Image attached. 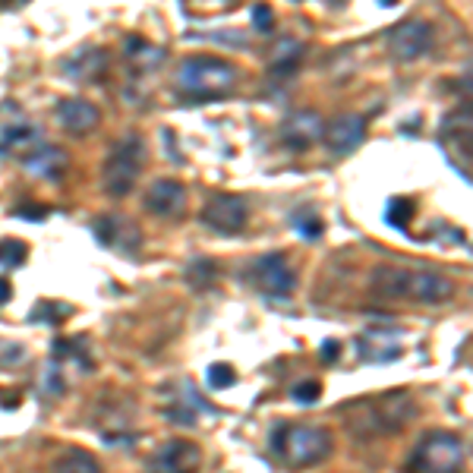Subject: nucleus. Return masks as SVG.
I'll return each mask as SVG.
<instances>
[{
  "mask_svg": "<svg viewBox=\"0 0 473 473\" xmlns=\"http://www.w3.org/2000/svg\"><path fill=\"white\" fill-rule=\"evenodd\" d=\"M66 167H70V155L60 145L38 143L22 155V171L32 174V177H60Z\"/></svg>",
  "mask_w": 473,
  "mask_h": 473,
  "instance_id": "nucleus-18",
  "label": "nucleus"
},
{
  "mask_svg": "<svg viewBox=\"0 0 473 473\" xmlns=\"http://www.w3.org/2000/svg\"><path fill=\"white\" fill-rule=\"evenodd\" d=\"M16 215L26 218V221H32V218H35V221H44V218H48V208H42V205H19V208H16Z\"/></svg>",
  "mask_w": 473,
  "mask_h": 473,
  "instance_id": "nucleus-32",
  "label": "nucleus"
},
{
  "mask_svg": "<svg viewBox=\"0 0 473 473\" xmlns=\"http://www.w3.org/2000/svg\"><path fill=\"white\" fill-rule=\"evenodd\" d=\"M252 26H256L259 32H272L275 29V13L268 4H256L252 7Z\"/></svg>",
  "mask_w": 473,
  "mask_h": 473,
  "instance_id": "nucleus-30",
  "label": "nucleus"
},
{
  "mask_svg": "<svg viewBox=\"0 0 473 473\" xmlns=\"http://www.w3.org/2000/svg\"><path fill=\"white\" fill-rule=\"evenodd\" d=\"M165 416L171 420V423H183V426H196V416L190 407H167Z\"/></svg>",
  "mask_w": 473,
  "mask_h": 473,
  "instance_id": "nucleus-31",
  "label": "nucleus"
},
{
  "mask_svg": "<svg viewBox=\"0 0 473 473\" xmlns=\"http://www.w3.org/2000/svg\"><path fill=\"white\" fill-rule=\"evenodd\" d=\"M26 259H29V246L22 240H13V237L0 240V266L4 268H19Z\"/></svg>",
  "mask_w": 473,
  "mask_h": 473,
  "instance_id": "nucleus-27",
  "label": "nucleus"
},
{
  "mask_svg": "<svg viewBox=\"0 0 473 473\" xmlns=\"http://www.w3.org/2000/svg\"><path fill=\"white\" fill-rule=\"evenodd\" d=\"M240 82V73L234 64L221 58H208V54H196L187 58L177 70L180 92L193 101H218L228 98Z\"/></svg>",
  "mask_w": 473,
  "mask_h": 473,
  "instance_id": "nucleus-3",
  "label": "nucleus"
},
{
  "mask_svg": "<svg viewBox=\"0 0 473 473\" xmlns=\"http://www.w3.org/2000/svg\"><path fill=\"white\" fill-rule=\"evenodd\" d=\"M373 291L388 300L423 303V306H438V303L454 297V281L445 278L432 268H407V266H376L373 268Z\"/></svg>",
  "mask_w": 473,
  "mask_h": 473,
  "instance_id": "nucleus-2",
  "label": "nucleus"
},
{
  "mask_svg": "<svg viewBox=\"0 0 473 473\" xmlns=\"http://www.w3.org/2000/svg\"><path fill=\"white\" fill-rule=\"evenodd\" d=\"M246 284L266 297H291L297 287V272L284 252H266L246 266Z\"/></svg>",
  "mask_w": 473,
  "mask_h": 473,
  "instance_id": "nucleus-8",
  "label": "nucleus"
},
{
  "mask_svg": "<svg viewBox=\"0 0 473 473\" xmlns=\"http://www.w3.org/2000/svg\"><path fill=\"white\" fill-rule=\"evenodd\" d=\"M379 4H394V0H379Z\"/></svg>",
  "mask_w": 473,
  "mask_h": 473,
  "instance_id": "nucleus-37",
  "label": "nucleus"
},
{
  "mask_svg": "<svg viewBox=\"0 0 473 473\" xmlns=\"http://www.w3.org/2000/svg\"><path fill=\"white\" fill-rule=\"evenodd\" d=\"M366 139V117L363 114H341L322 127V143L331 155H351Z\"/></svg>",
  "mask_w": 473,
  "mask_h": 473,
  "instance_id": "nucleus-16",
  "label": "nucleus"
},
{
  "mask_svg": "<svg viewBox=\"0 0 473 473\" xmlns=\"http://www.w3.org/2000/svg\"><path fill=\"white\" fill-rule=\"evenodd\" d=\"M145 167V143L139 133H127L105 158L101 167V190L114 199H123L129 190L136 187L139 174Z\"/></svg>",
  "mask_w": 473,
  "mask_h": 473,
  "instance_id": "nucleus-5",
  "label": "nucleus"
},
{
  "mask_svg": "<svg viewBox=\"0 0 473 473\" xmlns=\"http://www.w3.org/2000/svg\"><path fill=\"white\" fill-rule=\"evenodd\" d=\"M432 35H436L432 22L404 19L394 29H388L385 48L392 54V60H398V64H414V60H420L432 48Z\"/></svg>",
  "mask_w": 473,
  "mask_h": 473,
  "instance_id": "nucleus-9",
  "label": "nucleus"
},
{
  "mask_svg": "<svg viewBox=\"0 0 473 473\" xmlns=\"http://www.w3.org/2000/svg\"><path fill=\"white\" fill-rule=\"evenodd\" d=\"M10 297H13V287H10L7 278H0V306H4V303H7Z\"/></svg>",
  "mask_w": 473,
  "mask_h": 473,
  "instance_id": "nucleus-35",
  "label": "nucleus"
},
{
  "mask_svg": "<svg viewBox=\"0 0 473 473\" xmlns=\"http://www.w3.org/2000/svg\"><path fill=\"white\" fill-rule=\"evenodd\" d=\"M291 398L306 407V404H315L319 398H322V385H319L315 379H303V382H297V385L291 388Z\"/></svg>",
  "mask_w": 473,
  "mask_h": 473,
  "instance_id": "nucleus-29",
  "label": "nucleus"
},
{
  "mask_svg": "<svg viewBox=\"0 0 473 473\" xmlns=\"http://www.w3.org/2000/svg\"><path fill=\"white\" fill-rule=\"evenodd\" d=\"M60 73L66 79H73V82H82V86L101 82L105 73H108V50L98 48V44H82V48H76L60 60Z\"/></svg>",
  "mask_w": 473,
  "mask_h": 473,
  "instance_id": "nucleus-12",
  "label": "nucleus"
},
{
  "mask_svg": "<svg viewBox=\"0 0 473 473\" xmlns=\"http://www.w3.org/2000/svg\"><path fill=\"white\" fill-rule=\"evenodd\" d=\"M54 117H58V123L66 133H76V136H86V133H92L101 123L98 105H92L89 98H79V95L60 98L58 105H54Z\"/></svg>",
  "mask_w": 473,
  "mask_h": 473,
  "instance_id": "nucleus-17",
  "label": "nucleus"
},
{
  "mask_svg": "<svg viewBox=\"0 0 473 473\" xmlns=\"http://www.w3.org/2000/svg\"><path fill=\"white\" fill-rule=\"evenodd\" d=\"M414 199H407V196H392L385 202V224L394 230H404L414 221Z\"/></svg>",
  "mask_w": 473,
  "mask_h": 473,
  "instance_id": "nucleus-23",
  "label": "nucleus"
},
{
  "mask_svg": "<svg viewBox=\"0 0 473 473\" xmlns=\"http://www.w3.org/2000/svg\"><path fill=\"white\" fill-rule=\"evenodd\" d=\"M70 315H73L70 303L42 300V303H35V309L29 313V322H35V325H60V322H66Z\"/></svg>",
  "mask_w": 473,
  "mask_h": 473,
  "instance_id": "nucleus-22",
  "label": "nucleus"
},
{
  "mask_svg": "<svg viewBox=\"0 0 473 473\" xmlns=\"http://www.w3.org/2000/svg\"><path fill=\"white\" fill-rule=\"evenodd\" d=\"M291 224L300 230L303 240H319V237H322V230H325L322 218H319V212H315V208H297L294 215H291Z\"/></svg>",
  "mask_w": 473,
  "mask_h": 473,
  "instance_id": "nucleus-25",
  "label": "nucleus"
},
{
  "mask_svg": "<svg viewBox=\"0 0 473 473\" xmlns=\"http://www.w3.org/2000/svg\"><path fill=\"white\" fill-rule=\"evenodd\" d=\"M202 464L199 445L187 442V438H171L158 448L145 464V473H196Z\"/></svg>",
  "mask_w": 473,
  "mask_h": 473,
  "instance_id": "nucleus-11",
  "label": "nucleus"
},
{
  "mask_svg": "<svg viewBox=\"0 0 473 473\" xmlns=\"http://www.w3.org/2000/svg\"><path fill=\"white\" fill-rule=\"evenodd\" d=\"M92 234L98 237L101 246H108V250L120 252V256H133V252H139V246H143L139 228L123 215L98 218V221L92 224Z\"/></svg>",
  "mask_w": 473,
  "mask_h": 473,
  "instance_id": "nucleus-13",
  "label": "nucleus"
},
{
  "mask_svg": "<svg viewBox=\"0 0 473 473\" xmlns=\"http://www.w3.org/2000/svg\"><path fill=\"white\" fill-rule=\"evenodd\" d=\"M414 416L416 404L410 392H388L345 407V426L357 442H373L379 436L401 432Z\"/></svg>",
  "mask_w": 473,
  "mask_h": 473,
  "instance_id": "nucleus-1",
  "label": "nucleus"
},
{
  "mask_svg": "<svg viewBox=\"0 0 473 473\" xmlns=\"http://www.w3.org/2000/svg\"><path fill=\"white\" fill-rule=\"evenodd\" d=\"M268 442H272V452L287 467H297V470L322 464L331 454V448H335L331 432L313 423H278L272 430V436H268Z\"/></svg>",
  "mask_w": 473,
  "mask_h": 473,
  "instance_id": "nucleus-4",
  "label": "nucleus"
},
{
  "mask_svg": "<svg viewBox=\"0 0 473 473\" xmlns=\"http://www.w3.org/2000/svg\"><path fill=\"white\" fill-rule=\"evenodd\" d=\"M208 4H218V0H208Z\"/></svg>",
  "mask_w": 473,
  "mask_h": 473,
  "instance_id": "nucleus-38",
  "label": "nucleus"
},
{
  "mask_svg": "<svg viewBox=\"0 0 473 473\" xmlns=\"http://www.w3.org/2000/svg\"><path fill=\"white\" fill-rule=\"evenodd\" d=\"M48 392L64 394V379H60V373H54V369H50V376H48Z\"/></svg>",
  "mask_w": 473,
  "mask_h": 473,
  "instance_id": "nucleus-34",
  "label": "nucleus"
},
{
  "mask_svg": "<svg viewBox=\"0 0 473 473\" xmlns=\"http://www.w3.org/2000/svg\"><path fill=\"white\" fill-rule=\"evenodd\" d=\"M205 382L208 388H215V392H221V388H230L237 382V373H234V366L228 363H212L205 369Z\"/></svg>",
  "mask_w": 473,
  "mask_h": 473,
  "instance_id": "nucleus-28",
  "label": "nucleus"
},
{
  "mask_svg": "<svg viewBox=\"0 0 473 473\" xmlns=\"http://www.w3.org/2000/svg\"><path fill=\"white\" fill-rule=\"evenodd\" d=\"M123 50H127L129 64L136 66V70H158V66L165 64V48H155V44H149L145 38L133 35L127 38V44H123Z\"/></svg>",
  "mask_w": 473,
  "mask_h": 473,
  "instance_id": "nucleus-20",
  "label": "nucleus"
},
{
  "mask_svg": "<svg viewBox=\"0 0 473 473\" xmlns=\"http://www.w3.org/2000/svg\"><path fill=\"white\" fill-rule=\"evenodd\" d=\"M42 133H38V127H32V123H13V127H4L0 129V139H4V145L7 149H19V145H38L42 143Z\"/></svg>",
  "mask_w": 473,
  "mask_h": 473,
  "instance_id": "nucleus-24",
  "label": "nucleus"
},
{
  "mask_svg": "<svg viewBox=\"0 0 473 473\" xmlns=\"http://www.w3.org/2000/svg\"><path fill=\"white\" fill-rule=\"evenodd\" d=\"M199 218L208 230H215V234H221V237H234L246 228V221H250V205L234 193H215V196H208Z\"/></svg>",
  "mask_w": 473,
  "mask_h": 473,
  "instance_id": "nucleus-10",
  "label": "nucleus"
},
{
  "mask_svg": "<svg viewBox=\"0 0 473 473\" xmlns=\"http://www.w3.org/2000/svg\"><path fill=\"white\" fill-rule=\"evenodd\" d=\"M143 208L155 218H177L187 208V187L174 177L155 180L143 196Z\"/></svg>",
  "mask_w": 473,
  "mask_h": 473,
  "instance_id": "nucleus-15",
  "label": "nucleus"
},
{
  "mask_svg": "<svg viewBox=\"0 0 473 473\" xmlns=\"http://www.w3.org/2000/svg\"><path fill=\"white\" fill-rule=\"evenodd\" d=\"M467 458V445L454 432H426L410 454L414 473H461Z\"/></svg>",
  "mask_w": 473,
  "mask_h": 473,
  "instance_id": "nucleus-6",
  "label": "nucleus"
},
{
  "mask_svg": "<svg viewBox=\"0 0 473 473\" xmlns=\"http://www.w3.org/2000/svg\"><path fill=\"white\" fill-rule=\"evenodd\" d=\"M303 54H306V48H303V44L297 42V38H281V42H275L272 54H268V66H272V76H278V79L294 76V73L300 70Z\"/></svg>",
  "mask_w": 473,
  "mask_h": 473,
  "instance_id": "nucleus-19",
  "label": "nucleus"
},
{
  "mask_svg": "<svg viewBox=\"0 0 473 473\" xmlns=\"http://www.w3.org/2000/svg\"><path fill=\"white\" fill-rule=\"evenodd\" d=\"M183 275H187V281L196 291H205V287L215 281V262H212V259H193Z\"/></svg>",
  "mask_w": 473,
  "mask_h": 473,
  "instance_id": "nucleus-26",
  "label": "nucleus"
},
{
  "mask_svg": "<svg viewBox=\"0 0 473 473\" xmlns=\"http://www.w3.org/2000/svg\"><path fill=\"white\" fill-rule=\"evenodd\" d=\"M438 145H442L448 165L464 177V183H470V161H473V117L470 108L452 111L438 127Z\"/></svg>",
  "mask_w": 473,
  "mask_h": 473,
  "instance_id": "nucleus-7",
  "label": "nucleus"
},
{
  "mask_svg": "<svg viewBox=\"0 0 473 473\" xmlns=\"http://www.w3.org/2000/svg\"><path fill=\"white\" fill-rule=\"evenodd\" d=\"M54 473H101V464L95 454L82 452V448H70L54 461Z\"/></svg>",
  "mask_w": 473,
  "mask_h": 473,
  "instance_id": "nucleus-21",
  "label": "nucleus"
},
{
  "mask_svg": "<svg viewBox=\"0 0 473 473\" xmlns=\"http://www.w3.org/2000/svg\"><path fill=\"white\" fill-rule=\"evenodd\" d=\"M29 0H0V7L4 10H19V7H26Z\"/></svg>",
  "mask_w": 473,
  "mask_h": 473,
  "instance_id": "nucleus-36",
  "label": "nucleus"
},
{
  "mask_svg": "<svg viewBox=\"0 0 473 473\" xmlns=\"http://www.w3.org/2000/svg\"><path fill=\"white\" fill-rule=\"evenodd\" d=\"M337 353H341V345H337V341H331V337H329V341H325V345H322V360H325V363H335Z\"/></svg>",
  "mask_w": 473,
  "mask_h": 473,
  "instance_id": "nucleus-33",
  "label": "nucleus"
},
{
  "mask_svg": "<svg viewBox=\"0 0 473 473\" xmlns=\"http://www.w3.org/2000/svg\"><path fill=\"white\" fill-rule=\"evenodd\" d=\"M322 127H325L322 117L315 114V111L309 108L294 111L281 123V145L291 151H309L313 145L322 143Z\"/></svg>",
  "mask_w": 473,
  "mask_h": 473,
  "instance_id": "nucleus-14",
  "label": "nucleus"
}]
</instances>
